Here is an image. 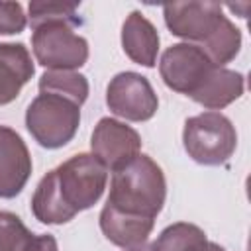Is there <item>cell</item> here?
Segmentation results:
<instances>
[{"label": "cell", "instance_id": "9", "mask_svg": "<svg viewBox=\"0 0 251 251\" xmlns=\"http://www.w3.org/2000/svg\"><path fill=\"white\" fill-rule=\"evenodd\" d=\"M163 18L173 35L200 45L226 16L218 2H173L163 6Z\"/></svg>", "mask_w": 251, "mask_h": 251}, {"label": "cell", "instance_id": "23", "mask_svg": "<svg viewBox=\"0 0 251 251\" xmlns=\"http://www.w3.org/2000/svg\"><path fill=\"white\" fill-rule=\"evenodd\" d=\"M202 251H226L222 245H218V243H214V241H208V245L202 249Z\"/></svg>", "mask_w": 251, "mask_h": 251}, {"label": "cell", "instance_id": "12", "mask_svg": "<svg viewBox=\"0 0 251 251\" xmlns=\"http://www.w3.org/2000/svg\"><path fill=\"white\" fill-rule=\"evenodd\" d=\"M159 33L155 25L137 10H133L122 25V49L141 67H155L159 53Z\"/></svg>", "mask_w": 251, "mask_h": 251}, {"label": "cell", "instance_id": "18", "mask_svg": "<svg viewBox=\"0 0 251 251\" xmlns=\"http://www.w3.org/2000/svg\"><path fill=\"white\" fill-rule=\"evenodd\" d=\"M33 237L20 216L0 210V251H27Z\"/></svg>", "mask_w": 251, "mask_h": 251}, {"label": "cell", "instance_id": "7", "mask_svg": "<svg viewBox=\"0 0 251 251\" xmlns=\"http://www.w3.org/2000/svg\"><path fill=\"white\" fill-rule=\"evenodd\" d=\"M214 65L194 43H175L165 49L159 61L163 82L180 94L192 96L208 78Z\"/></svg>", "mask_w": 251, "mask_h": 251}, {"label": "cell", "instance_id": "19", "mask_svg": "<svg viewBox=\"0 0 251 251\" xmlns=\"http://www.w3.org/2000/svg\"><path fill=\"white\" fill-rule=\"evenodd\" d=\"M78 6L76 2H29L27 12H29V24L31 27H37L39 24L53 22V20H65L75 25L80 24L78 18Z\"/></svg>", "mask_w": 251, "mask_h": 251}, {"label": "cell", "instance_id": "5", "mask_svg": "<svg viewBox=\"0 0 251 251\" xmlns=\"http://www.w3.org/2000/svg\"><path fill=\"white\" fill-rule=\"evenodd\" d=\"M31 51L47 71H76L88 61V41L75 31V24L65 20L33 27Z\"/></svg>", "mask_w": 251, "mask_h": 251}, {"label": "cell", "instance_id": "16", "mask_svg": "<svg viewBox=\"0 0 251 251\" xmlns=\"http://www.w3.org/2000/svg\"><path fill=\"white\" fill-rule=\"evenodd\" d=\"M39 94H57L82 106L88 98V80L78 71H45L39 78Z\"/></svg>", "mask_w": 251, "mask_h": 251}, {"label": "cell", "instance_id": "10", "mask_svg": "<svg viewBox=\"0 0 251 251\" xmlns=\"http://www.w3.org/2000/svg\"><path fill=\"white\" fill-rule=\"evenodd\" d=\"M31 155L20 133L0 126V198H16L31 175Z\"/></svg>", "mask_w": 251, "mask_h": 251}, {"label": "cell", "instance_id": "14", "mask_svg": "<svg viewBox=\"0 0 251 251\" xmlns=\"http://www.w3.org/2000/svg\"><path fill=\"white\" fill-rule=\"evenodd\" d=\"M98 224H100L104 237L110 243L127 249V247H133V245L147 241V237L155 226V220L122 214V212L104 204L100 218H98Z\"/></svg>", "mask_w": 251, "mask_h": 251}, {"label": "cell", "instance_id": "15", "mask_svg": "<svg viewBox=\"0 0 251 251\" xmlns=\"http://www.w3.org/2000/svg\"><path fill=\"white\" fill-rule=\"evenodd\" d=\"M198 47L206 53V57L212 61L214 67H224L237 57L241 49V31L226 16L220 22V25L214 29V33L206 37Z\"/></svg>", "mask_w": 251, "mask_h": 251}, {"label": "cell", "instance_id": "4", "mask_svg": "<svg viewBox=\"0 0 251 251\" xmlns=\"http://www.w3.org/2000/svg\"><path fill=\"white\" fill-rule=\"evenodd\" d=\"M80 106L57 96L37 94L25 110V127L45 149L65 147L78 131Z\"/></svg>", "mask_w": 251, "mask_h": 251}, {"label": "cell", "instance_id": "11", "mask_svg": "<svg viewBox=\"0 0 251 251\" xmlns=\"http://www.w3.org/2000/svg\"><path fill=\"white\" fill-rule=\"evenodd\" d=\"M33 73L35 65L24 43H0V106L14 102Z\"/></svg>", "mask_w": 251, "mask_h": 251}, {"label": "cell", "instance_id": "1", "mask_svg": "<svg viewBox=\"0 0 251 251\" xmlns=\"http://www.w3.org/2000/svg\"><path fill=\"white\" fill-rule=\"evenodd\" d=\"M106 184L108 169L92 153L73 155L39 180L31 196V212L41 224L63 226L92 208Z\"/></svg>", "mask_w": 251, "mask_h": 251}, {"label": "cell", "instance_id": "22", "mask_svg": "<svg viewBox=\"0 0 251 251\" xmlns=\"http://www.w3.org/2000/svg\"><path fill=\"white\" fill-rule=\"evenodd\" d=\"M124 251H155V247H153V243L143 241V243L133 245V247H127V249H124Z\"/></svg>", "mask_w": 251, "mask_h": 251}, {"label": "cell", "instance_id": "21", "mask_svg": "<svg viewBox=\"0 0 251 251\" xmlns=\"http://www.w3.org/2000/svg\"><path fill=\"white\" fill-rule=\"evenodd\" d=\"M27 251H59L57 239L51 233H37Z\"/></svg>", "mask_w": 251, "mask_h": 251}, {"label": "cell", "instance_id": "20", "mask_svg": "<svg viewBox=\"0 0 251 251\" xmlns=\"http://www.w3.org/2000/svg\"><path fill=\"white\" fill-rule=\"evenodd\" d=\"M27 25V16L20 2H0V35L22 33Z\"/></svg>", "mask_w": 251, "mask_h": 251}, {"label": "cell", "instance_id": "6", "mask_svg": "<svg viewBox=\"0 0 251 251\" xmlns=\"http://www.w3.org/2000/svg\"><path fill=\"white\" fill-rule=\"evenodd\" d=\"M106 106L114 116L127 122H147L155 116L159 98L147 76L133 71H124L108 82Z\"/></svg>", "mask_w": 251, "mask_h": 251}, {"label": "cell", "instance_id": "13", "mask_svg": "<svg viewBox=\"0 0 251 251\" xmlns=\"http://www.w3.org/2000/svg\"><path fill=\"white\" fill-rule=\"evenodd\" d=\"M245 90V78L241 73L226 69V67H214L204 84L190 96L196 104L208 108L210 112L222 110L241 98Z\"/></svg>", "mask_w": 251, "mask_h": 251}, {"label": "cell", "instance_id": "3", "mask_svg": "<svg viewBox=\"0 0 251 251\" xmlns=\"http://www.w3.org/2000/svg\"><path fill=\"white\" fill-rule=\"evenodd\" d=\"M182 145L188 157L206 167L229 161L237 147V131L222 112H202L184 122Z\"/></svg>", "mask_w": 251, "mask_h": 251}, {"label": "cell", "instance_id": "2", "mask_svg": "<svg viewBox=\"0 0 251 251\" xmlns=\"http://www.w3.org/2000/svg\"><path fill=\"white\" fill-rule=\"evenodd\" d=\"M167 198L163 169L145 153L112 173L106 206L139 218L155 220Z\"/></svg>", "mask_w": 251, "mask_h": 251}, {"label": "cell", "instance_id": "8", "mask_svg": "<svg viewBox=\"0 0 251 251\" xmlns=\"http://www.w3.org/2000/svg\"><path fill=\"white\" fill-rule=\"evenodd\" d=\"M90 149L92 155L114 173L141 153V135L120 120L102 118L94 126Z\"/></svg>", "mask_w": 251, "mask_h": 251}, {"label": "cell", "instance_id": "17", "mask_svg": "<svg viewBox=\"0 0 251 251\" xmlns=\"http://www.w3.org/2000/svg\"><path fill=\"white\" fill-rule=\"evenodd\" d=\"M206 245V231L188 222H176L167 226L153 243L155 251H202Z\"/></svg>", "mask_w": 251, "mask_h": 251}]
</instances>
